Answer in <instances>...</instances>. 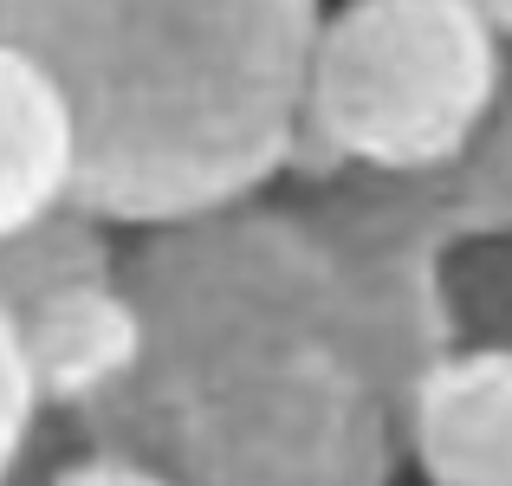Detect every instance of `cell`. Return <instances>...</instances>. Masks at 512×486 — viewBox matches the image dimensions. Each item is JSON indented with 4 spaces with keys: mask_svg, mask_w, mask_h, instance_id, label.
<instances>
[{
    "mask_svg": "<svg viewBox=\"0 0 512 486\" xmlns=\"http://www.w3.org/2000/svg\"><path fill=\"white\" fill-rule=\"evenodd\" d=\"M325 0H0V39L65 85L78 208L156 227L299 169Z\"/></svg>",
    "mask_w": 512,
    "mask_h": 486,
    "instance_id": "cell-1",
    "label": "cell"
},
{
    "mask_svg": "<svg viewBox=\"0 0 512 486\" xmlns=\"http://www.w3.org/2000/svg\"><path fill=\"white\" fill-rule=\"evenodd\" d=\"M117 273L143 312L150 350L137 389L98 415L111 448H143L175 402L260 357L318 337L344 344V266L312 208L253 195L137 227V240L117 247Z\"/></svg>",
    "mask_w": 512,
    "mask_h": 486,
    "instance_id": "cell-2",
    "label": "cell"
},
{
    "mask_svg": "<svg viewBox=\"0 0 512 486\" xmlns=\"http://www.w3.org/2000/svg\"><path fill=\"white\" fill-rule=\"evenodd\" d=\"M512 39L467 0H338L305 78V156L331 175L435 182L506 85Z\"/></svg>",
    "mask_w": 512,
    "mask_h": 486,
    "instance_id": "cell-3",
    "label": "cell"
},
{
    "mask_svg": "<svg viewBox=\"0 0 512 486\" xmlns=\"http://www.w3.org/2000/svg\"><path fill=\"white\" fill-rule=\"evenodd\" d=\"M137 454H156L188 486H389L402 415L357 350L318 337L195 389Z\"/></svg>",
    "mask_w": 512,
    "mask_h": 486,
    "instance_id": "cell-4",
    "label": "cell"
},
{
    "mask_svg": "<svg viewBox=\"0 0 512 486\" xmlns=\"http://www.w3.org/2000/svg\"><path fill=\"white\" fill-rule=\"evenodd\" d=\"M13 305H20L26 357H33V376L46 389V409H78L98 422L111 402L137 389L150 337H143V312L117 273V253L46 279V286L20 292Z\"/></svg>",
    "mask_w": 512,
    "mask_h": 486,
    "instance_id": "cell-5",
    "label": "cell"
},
{
    "mask_svg": "<svg viewBox=\"0 0 512 486\" xmlns=\"http://www.w3.org/2000/svg\"><path fill=\"white\" fill-rule=\"evenodd\" d=\"M396 415L428 486H512V344H448L402 383Z\"/></svg>",
    "mask_w": 512,
    "mask_h": 486,
    "instance_id": "cell-6",
    "label": "cell"
},
{
    "mask_svg": "<svg viewBox=\"0 0 512 486\" xmlns=\"http://www.w3.org/2000/svg\"><path fill=\"white\" fill-rule=\"evenodd\" d=\"M78 117L26 46L0 39V253L78 208Z\"/></svg>",
    "mask_w": 512,
    "mask_h": 486,
    "instance_id": "cell-7",
    "label": "cell"
},
{
    "mask_svg": "<svg viewBox=\"0 0 512 486\" xmlns=\"http://www.w3.org/2000/svg\"><path fill=\"white\" fill-rule=\"evenodd\" d=\"M422 201L435 208L448 240L474 234H512V52H506V85L493 98L480 137L467 143V156L435 182H415Z\"/></svg>",
    "mask_w": 512,
    "mask_h": 486,
    "instance_id": "cell-8",
    "label": "cell"
},
{
    "mask_svg": "<svg viewBox=\"0 0 512 486\" xmlns=\"http://www.w3.org/2000/svg\"><path fill=\"white\" fill-rule=\"evenodd\" d=\"M39 415H46V389L33 376V357H26L20 305L0 292V486L20 474L26 448L39 435Z\"/></svg>",
    "mask_w": 512,
    "mask_h": 486,
    "instance_id": "cell-9",
    "label": "cell"
},
{
    "mask_svg": "<svg viewBox=\"0 0 512 486\" xmlns=\"http://www.w3.org/2000/svg\"><path fill=\"white\" fill-rule=\"evenodd\" d=\"M39 486H188V480L169 474L156 454L111 448V441H104L98 454H78V461H65L59 474H46Z\"/></svg>",
    "mask_w": 512,
    "mask_h": 486,
    "instance_id": "cell-10",
    "label": "cell"
},
{
    "mask_svg": "<svg viewBox=\"0 0 512 486\" xmlns=\"http://www.w3.org/2000/svg\"><path fill=\"white\" fill-rule=\"evenodd\" d=\"M467 7H474L480 20L493 26V33H506V39H512V0H467Z\"/></svg>",
    "mask_w": 512,
    "mask_h": 486,
    "instance_id": "cell-11",
    "label": "cell"
}]
</instances>
